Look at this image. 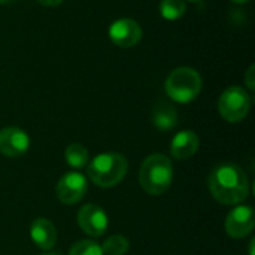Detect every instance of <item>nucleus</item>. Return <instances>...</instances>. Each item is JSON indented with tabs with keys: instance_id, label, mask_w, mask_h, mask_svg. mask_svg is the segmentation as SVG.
I'll return each instance as SVG.
<instances>
[{
	"instance_id": "1",
	"label": "nucleus",
	"mask_w": 255,
	"mask_h": 255,
	"mask_svg": "<svg viewBox=\"0 0 255 255\" xmlns=\"http://www.w3.org/2000/svg\"><path fill=\"white\" fill-rule=\"evenodd\" d=\"M212 197L223 205H241L250 194V181L244 169L235 163L215 166L208 176Z\"/></svg>"
},
{
	"instance_id": "2",
	"label": "nucleus",
	"mask_w": 255,
	"mask_h": 255,
	"mask_svg": "<svg viewBox=\"0 0 255 255\" xmlns=\"http://www.w3.org/2000/svg\"><path fill=\"white\" fill-rule=\"evenodd\" d=\"M139 182L149 196L164 194L173 182L172 160L164 154H152L146 157L139 170Z\"/></svg>"
},
{
	"instance_id": "3",
	"label": "nucleus",
	"mask_w": 255,
	"mask_h": 255,
	"mask_svg": "<svg viewBox=\"0 0 255 255\" xmlns=\"http://www.w3.org/2000/svg\"><path fill=\"white\" fill-rule=\"evenodd\" d=\"M128 172V161L123 154L103 152L96 155L88 164L90 181L102 188L118 185Z\"/></svg>"
},
{
	"instance_id": "4",
	"label": "nucleus",
	"mask_w": 255,
	"mask_h": 255,
	"mask_svg": "<svg viewBox=\"0 0 255 255\" xmlns=\"http://www.w3.org/2000/svg\"><path fill=\"white\" fill-rule=\"evenodd\" d=\"M164 90L173 102L190 103L202 91V76L193 67H178L169 73Z\"/></svg>"
},
{
	"instance_id": "5",
	"label": "nucleus",
	"mask_w": 255,
	"mask_h": 255,
	"mask_svg": "<svg viewBox=\"0 0 255 255\" xmlns=\"http://www.w3.org/2000/svg\"><path fill=\"white\" fill-rule=\"evenodd\" d=\"M251 109V96L242 87H229L218 100V112L220 115L232 123L244 121Z\"/></svg>"
},
{
	"instance_id": "6",
	"label": "nucleus",
	"mask_w": 255,
	"mask_h": 255,
	"mask_svg": "<svg viewBox=\"0 0 255 255\" xmlns=\"http://www.w3.org/2000/svg\"><path fill=\"white\" fill-rule=\"evenodd\" d=\"M88 190V182L85 175L81 172H67L64 173L57 184V197L64 205L79 203Z\"/></svg>"
},
{
	"instance_id": "7",
	"label": "nucleus",
	"mask_w": 255,
	"mask_h": 255,
	"mask_svg": "<svg viewBox=\"0 0 255 255\" xmlns=\"http://www.w3.org/2000/svg\"><path fill=\"white\" fill-rule=\"evenodd\" d=\"M255 226L254 209L248 205H236L226 218V232L233 239H242L251 235Z\"/></svg>"
},
{
	"instance_id": "8",
	"label": "nucleus",
	"mask_w": 255,
	"mask_h": 255,
	"mask_svg": "<svg viewBox=\"0 0 255 255\" xmlns=\"http://www.w3.org/2000/svg\"><path fill=\"white\" fill-rule=\"evenodd\" d=\"M78 224L81 227V230L91 236V238H100L106 233L108 226H109V220L106 212L93 203H88L85 206H82L78 211Z\"/></svg>"
},
{
	"instance_id": "9",
	"label": "nucleus",
	"mask_w": 255,
	"mask_h": 255,
	"mask_svg": "<svg viewBox=\"0 0 255 255\" xmlns=\"http://www.w3.org/2000/svg\"><path fill=\"white\" fill-rule=\"evenodd\" d=\"M109 37L120 48H133L142 39V28L137 21L131 18H121L111 24Z\"/></svg>"
},
{
	"instance_id": "10",
	"label": "nucleus",
	"mask_w": 255,
	"mask_h": 255,
	"mask_svg": "<svg viewBox=\"0 0 255 255\" xmlns=\"http://www.w3.org/2000/svg\"><path fill=\"white\" fill-rule=\"evenodd\" d=\"M30 148L28 134L19 127H4L0 130V154L9 158L25 154Z\"/></svg>"
},
{
	"instance_id": "11",
	"label": "nucleus",
	"mask_w": 255,
	"mask_h": 255,
	"mask_svg": "<svg viewBox=\"0 0 255 255\" xmlns=\"http://www.w3.org/2000/svg\"><path fill=\"white\" fill-rule=\"evenodd\" d=\"M200 146V140L197 133L193 130H182L175 134L170 142V154L175 160H188L191 158Z\"/></svg>"
},
{
	"instance_id": "12",
	"label": "nucleus",
	"mask_w": 255,
	"mask_h": 255,
	"mask_svg": "<svg viewBox=\"0 0 255 255\" xmlns=\"http://www.w3.org/2000/svg\"><path fill=\"white\" fill-rule=\"evenodd\" d=\"M30 238L39 250L49 251L57 242L55 226L46 218H36L30 226Z\"/></svg>"
},
{
	"instance_id": "13",
	"label": "nucleus",
	"mask_w": 255,
	"mask_h": 255,
	"mask_svg": "<svg viewBox=\"0 0 255 255\" xmlns=\"http://www.w3.org/2000/svg\"><path fill=\"white\" fill-rule=\"evenodd\" d=\"M151 120L157 130L169 131V130L175 128L178 124V112L172 103H169L166 100H160L152 108Z\"/></svg>"
},
{
	"instance_id": "14",
	"label": "nucleus",
	"mask_w": 255,
	"mask_h": 255,
	"mask_svg": "<svg viewBox=\"0 0 255 255\" xmlns=\"http://www.w3.org/2000/svg\"><path fill=\"white\" fill-rule=\"evenodd\" d=\"M64 158H66V163L70 167H73V169H84L85 166H88L90 152H88V149L84 145L72 143V145H69L66 148Z\"/></svg>"
},
{
	"instance_id": "15",
	"label": "nucleus",
	"mask_w": 255,
	"mask_h": 255,
	"mask_svg": "<svg viewBox=\"0 0 255 255\" xmlns=\"http://www.w3.org/2000/svg\"><path fill=\"white\" fill-rule=\"evenodd\" d=\"M128 239L121 235H114L108 238L102 245V251L105 255H126L128 253Z\"/></svg>"
},
{
	"instance_id": "16",
	"label": "nucleus",
	"mask_w": 255,
	"mask_h": 255,
	"mask_svg": "<svg viewBox=\"0 0 255 255\" xmlns=\"http://www.w3.org/2000/svg\"><path fill=\"white\" fill-rule=\"evenodd\" d=\"M187 10V4L184 0H161L160 13L164 19L175 21L179 19Z\"/></svg>"
},
{
	"instance_id": "17",
	"label": "nucleus",
	"mask_w": 255,
	"mask_h": 255,
	"mask_svg": "<svg viewBox=\"0 0 255 255\" xmlns=\"http://www.w3.org/2000/svg\"><path fill=\"white\" fill-rule=\"evenodd\" d=\"M69 255H105L102 251V247L94 242V241H88V239H84V241H79L76 242L70 251Z\"/></svg>"
},
{
	"instance_id": "18",
	"label": "nucleus",
	"mask_w": 255,
	"mask_h": 255,
	"mask_svg": "<svg viewBox=\"0 0 255 255\" xmlns=\"http://www.w3.org/2000/svg\"><path fill=\"white\" fill-rule=\"evenodd\" d=\"M245 84L248 87V90L253 93L255 90V66L251 64L250 69L247 70V75H245Z\"/></svg>"
},
{
	"instance_id": "19",
	"label": "nucleus",
	"mask_w": 255,
	"mask_h": 255,
	"mask_svg": "<svg viewBox=\"0 0 255 255\" xmlns=\"http://www.w3.org/2000/svg\"><path fill=\"white\" fill-rule=\"evenodd\" d=\"M36 1L43 6H58L63 0H36Z\"/></svg>"
},
{
	"instance_id": "20",
	"label": "nucleus",
	"mask_w": 255,
	"mask_h": 255,
	"mask_svg": "<svg viewBox=\"0 0 255 255\" xmlns=\"http://www.w3.org/2000/svg\"><path fill=\"white\" fill-rule=\"evenodd\" d=\"M254 244L255 239H251V242H250V255H254Z\"/></svg>"
},
{
	"instance_id": "21",
	"label": "nucleus",
	"mask_w": 255,
	"mask_h": 255,
	"mask_svg": "<svg viewBox=\"0 0 255 255\" xmlns=\"http://www.w3.org/2000/svg\"><path fill=\"white\" fill-rule=\"evenodd\" d=\"M16 0H0V4H7V3H13Z\"/></svg>"
},
{
	"instance_id": "22",
	"label": "nucleus",
	"mask_w": 255,
	"mask_h": 255,
	"mask_svg": "<svg viewBox=\"0 0 255 255\" xmlns=\"http://www.w3.org/2000/svg\"><path fill=\"white\" fill-rule=\"evenodd\" d=\"M232 1H235V3H239V4H244V3H248L250 0H232Z\"/></svg>"
},
{
	"instance_id": "23",
	"label": "nucleus",
	"mask_w": 255,
	"mask_h": 255,
	"mask_svg": "<svg viewBox=\"0 0 255 255\" xmlns=\"http://www.w3.org/2000/svg\"><path fill=\"white\" fill-rule=\"evenodd\" d=\"M43 255H60L58 253H46V254H43Z\"/></svg>"
},
{
	"instance_id": "24",
	"label": "nucleus",
	"mask_w": 255,
	"mask_h": 255,
	"mask_svg": "<svg viewBox=\"0 0 255 255\" xmlns=\"http://www.w3.org/2000/svg\"><path fill=\"white\" fill-rule=\"evenodd\" d=\"M190 1H199V0H190Z\"/></svg>"
}]
</instances>
